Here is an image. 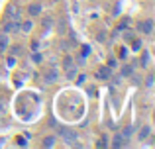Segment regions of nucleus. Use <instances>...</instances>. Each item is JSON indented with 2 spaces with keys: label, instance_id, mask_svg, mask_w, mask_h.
<instances>
[{
  "label": "nucleus",
  "instance_id": "obj_14",
  "mask_svg": "<svg viewBox=\"0 0 155 149\" xmlns=\"http://www.w3.org/2000/svg\"><path fill=\"white\" fill-rule=\"evenodd\" d=\"M34 61H35V63H39V61H41V55L35 53V55H34Z\"/></svg>",
  "mask_w": 155,
  "mask_h": 149
},
{
  "label": "nucleus",
  "instance_id": "obj_2",
  "mask_svg": "<svg viewBox=\"0 0 155 149\" xmlns=\"http://www.w3.org/2000/svg\"><path fill=\"white\" fill-rule=\"evenodd\" d=\"M4 31H6V34H12V31H20V22L18 20H8L6 24H4V28H2Z\"/></svg>",
  "mask_w": 155,
  "mask_h": 149
},
{
  "label": "nucleus",
  "instance_id": "obj_10",
  "mask_svg": "<svg viewBox=\"0 0 155 149\" xmlns=\"http://www.w3.org/2000/svg\"><path fill=\"white\" fill-rule=\"evenodd\" d=\"M20 30H22V31H31V30H34V24H31L30 20H26V22L20 24Z\"/></svg>",
  "mask_w": 155,
  "mask_h": 149
},
{
  "label": "nucleus",
  "instance_id": "obj_13",
  "mask_svg": "<svg viewBox=\"0 0 155 149\" xmlns=\"http://www.w3.org/2000/svg\"><path fill=\"white\" fill-rule=\"evenodd\" d=\"M43 145L51 147V145H53V138H45V141H43Z\"/></svg>",
  "mask_w": 155,
  "mask_h": 149
},
{
  "label": "nucleus",
  "instance_id": "obj_3",
  "mask_svg": "<svg viewBox=\"0 0 155 149\" xmlns=\"http://www.w3.org/2000/svg\"><path fill=\"white\" fill-rule=\"evenodd\" d=\"M140 30L143 31V34H153V20H145V22L140 24Z\"/></svg>",
  "mask_w": 155,
  "mask_h": 149
},
{
  "label": "nucleus",
  "instance_id": "obj_7",
  "mask_svg": "<svg viewBox=\"0 0 155 149\" xmlns=\"http://www.w3.org/2000/svg\"><path fill=\"white\" fill-rule=\"evenodd\" d=\"M28 12H30V16H39V12H41V4H30Z\"/></svg>",
  "mask_w": 155,
  "mask_h": 149
},
{
  "label": "nucleus",
  "instance_id": "obj_12",
  "mask_svg": "<svg viewBox=\"0 0 155 149\" xmlns=\"http://www.w3.org/2000/svg\"><path fill=\"white\" fill-rule=\"evenodd\" d=\"M132 67H130V65H126V67H122V76H130V75H132Z\"/></svg>",
  "mask_w": 155,
  "mask_h": 149
},
{
  "label": "nucleus",
  "instance_id": "obj_9",
  "mask_svg": "<svg viewBox=\"0 0 155 149\" xmlns=\"http://www.w3.org/2000/svg\"><path fill=\"white\" fill-rule=\"evenodd\" d=\"M149 134H151V128H149V126H143L140 130V139H147Z\"/></svg>",
  "mask_w": 155,
  "mask_h": 149
},
{
  "label": "nucleus",
  "instance_id": "obj_1",
  "mask_svg": "<svg viewBox=\"0 0 155 149\" xmlns=\"http://www.w3.org/2000/svg\"><path fill=\"white\" fill-rule=\"evenodd\" d=\"M59 135L69 145H79V135H77V131L69 130V128H59Z\"/></svg>",
  "mask_w": 155,
  "mask_h": 149
},
{
  "label": "nucleus",
  "instance_id": "obj_4",
  "mask_svg": "<svg viewBox=\"0 0 155 149\" xmlns=\"http://www.w3.org/2000/svg\"><path fill=\"white\" fill-rule=\"evenodd\" d=\"M57 76H59V69H57V67H51V71L45 75V83H55Z\"/></svg>",
  "mask_w": 155,
  "mask_h": 149
},
{
  "label": "nucleus",
  "instance_id": "obj_6",
  "mask_svg": "<svg viewBox=\"0 0 155 149\" xmlns=\"http://www.w3.org/2000/svg\"><path fill=\"white\" fill-rule=\"evenodd\" d=\"M96 76H98V79H110V76H112V71H110L108 67H100V69L96 71Z\"/></svg>",
  "mask_w": 155,
  "mask_h": 149
},
{
  "label": "nucleus",
  "instance_id": "obj_15",
  "mask_svg": "<svg viewBox=\"0 0 155 149\" xmlns=\"http://www.w3.org/2000/svg\"><path fill=\"white\" fill-rule=\"evenodd\" d=\"M53 2H57V0H53Z\"/></svg>",
  "mask_w": 155,
  "mask_h": 149
},
{
  "label": "nucleus",
  "instance_id": "obj_11",
  "mask_svg": "<svg viewBox=\"0 0 155 149\" xmlns=\"http://www.w3.org/2000/svg\"><path fill=\"white\" fill-rule=\"evenodd\" d=\"M124 143H126V141H124V138H122L120 134H118V135H114V141H112V145H114V147H122Z\"/></svg>",
  "mask_w": 155,
  "mask_h": 149
},
{
  "label": "nucleus",
  "instance_id": "obj_8",
  "mask_svg": "<svg viewBox=\"0 0 155 149\" xmlns=\"http://www.w3.org/2000/svg\"><path fill=\"white\" fill-rule=\"evenodd\" d=\"M132 134H134V126H126L124 128V131H122V138H124V141H126V139H130V138H132Z\"/></svg>",
  "mask_w": 155,
  "mask_h": 149
},
{
  "label": "nucleus",
  "instance_id": "obj_5",
  "mask_svg": "<svg viewBox=\"0 0 155 149\" xmlns=\"http://www.w3.org/2000/svg\"><path fill=\"white\" fill-rule=\"evenodd\" d=\"M8 45H10V39H8V34L6 31H2L0 34V51H6Z\"/></svg>",
  "mask_w": 155,
  "mask_h": 149
}]
</instances>
